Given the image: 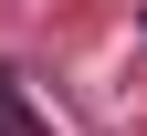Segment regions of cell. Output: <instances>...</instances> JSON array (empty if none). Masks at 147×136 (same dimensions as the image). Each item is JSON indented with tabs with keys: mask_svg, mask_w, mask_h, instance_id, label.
I'll list each match as a JSON object with an SVG mask.
<instances>
[{
	"mask_svg": "<svg viewBox=\"0 0 147 136\" xmlns=\"http://www.w3.org/2000/svg\"><path fill=\"white\" fill-rule=\"evenodd\" d=\"M0 136H53L42 115H32V94H21V84H0Z\"/></svg>",
	"mask_w": 147,
	"mask_h": 136,
	"instance_id": "6da1fadb",
	"label": "cell"
}]
</instances>
